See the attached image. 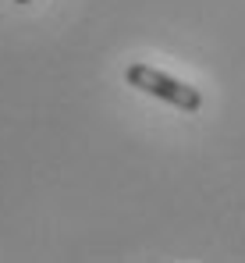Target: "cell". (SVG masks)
I'll return each instance as SVG.
<instances>
[{"mask_svg":"<svg viewBox=\"0 0 245 263\" xmlns=\"http://www.w3.org/2000/svg\"><path fill=\"white\" fill-rule=\"evenodd\" d=\"M14 4H29V0H14Z\"/></svg>","mask_w":245,"mask_h":263,"instance_id":"obj_2","label":"cell"},{"mask_svg":"<svg viewBox=\"0 0 245 263\" xmlns=\"http://www.w3.org/2000/svg\"><path fill=\"white\" fill-rule=\"evenodd\" d=\"M124 82L135 86L139 92L160 96V100H167L171 107H178V110H185V114H192V110L203 107V92L196 86H185V82H178V79L157 71V68H149V64H131V68L124 71Z\"/></svg>","mask_w":245,"mask_h":263,"instance_id":"obj_1","label":"cell"}]
</instances>
